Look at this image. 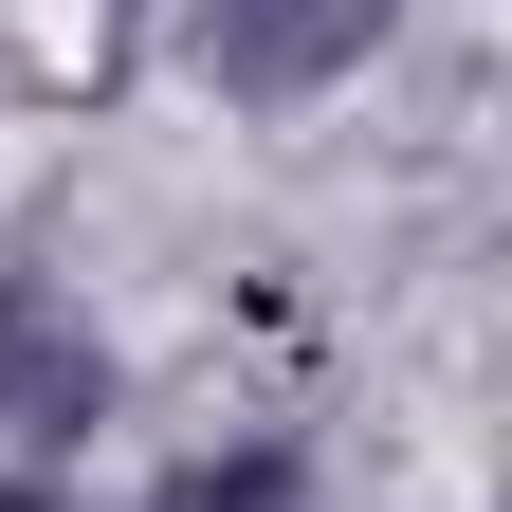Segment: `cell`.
Masks as SVG:
<instances>
[{
  "label": "cell",
  "mask_w": 512,
  "mask_h": 512,
  "mask_svg": "<svg viewBox=\"0 0 512 512\" xmlns=\"http://www.w3.org/2000/svg\"><path fill=\"white\" fill-rule=\"evenodd\" d=\"M110 421H128V348H110L55 275H0V476L74 494V476L110 458Z\"/></svg>",
  "instance_id": "cell-1"
},
{
  "label": "cell",
  "mask_w": 512,
  "mask_h": 512,
  "mask_svg": "<svg viewBox=\"0 0 512 512\" xmlns=\"http://www.w3.org/2000/svg\"><path fill=\"white\" fill-rule=\"evenodd\" d=\"M384 19L403 0H165V55L202 92H238V110H311V92H348L384 55Z\"/></svg>",
  "instance_id": "cell-2"
},
{
  "label": "cell",
  "mask_w": 512,
  "mask_h": 512,
  "mask_svg": "<svg viewBox=\"0 0 512 512\" xmlns=\"http://www.w3.org/2000/svg\"><path fill=\"white\" fill-rule=\"evenodd\" d=\"M110 512H311V439H183V458H147Z\"/></svg>",
  "instance_id": "cell-3"
},
{
  "label": "cell",
  "mask_w": 512,
  "mask_h": 512,
  "mask_svg": "<svg viewBox=\"0 0 512 512\" xmlns=\"http://www.w3.org/2000/svg\"><path fill=\"white\" fill-rule=\"evenodd\" d=\"M0 512H74V494H37V476H0Z\"/></svg>",
  "instance_id": "cell-4"
}]
</instances>
